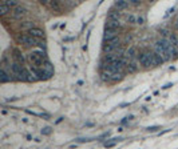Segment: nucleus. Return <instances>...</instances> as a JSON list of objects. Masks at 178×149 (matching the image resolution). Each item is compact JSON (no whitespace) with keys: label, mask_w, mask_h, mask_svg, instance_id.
<instances>
[{"label":"nucleus","mask_w":178,"mask_h":149,"mask_svg":"<svg viewBox=\"0 0 178 149\" xmlns=\"http://www.w3.org/2000/svg\"><path fill=\"white\" fill-rule=\"evenodd\" d=\"M16 39H17V42L21 43V44H24V46H28V47H31V46H32V47L34 46H40V47L44 48V43H42L39 39H35V37H32V36H30L27 33L17 35Z\"/></svg>","instance_id":"1"},{"label":"nucleus","mask_w":178,"mask_h":149,"mask_svg":"<svg viewBox=\"0 0 178 149\" xmlns=\"http://www.w3.org/2000/svg\"><path fill=\"white\" fill-rule=\"evenodd\" d=\"M28 59H30V61L32 63V65H35V67H42L43 63L47 60V59H46V55H44L43 51L31 52L30 56H28Z\"/></svg>","instance_id":"2"},{"label":"nucleus","mask_w":178,"mask_h":149,"mask_svg":"<svg viewBox=\"0 0 178 149\" xmlns=\"http://www.w3.org/2000/svg\"><path fill=\"white\" fill-rule=\"evenodd\" d=\"M158 43L163 47V49L167 52V55H169V57H170V59L177 56L176 48H174V46H173V43L170 42V39H169V37H163V39H161V40H158Z\"/></svg>","instance_id":"3"},{"label":"nucleus","mask_w":178,"mask_h":149,"mask_svg":"<svg viewBox=\"0 0 178 149\" xmlns=\"http://www.w3.org/2000/svg\"><path fill=\"white\" fill-rule=\"evenodd\" d=\"M139 63H141V65L145 67V68H149V67H151V65H155L154 64V53H151V52L141 53Z\"/></svg>","instance_id":"4"},{"label":"nucleus","mask_w":178,"mask_h":149,"mask_svg":"<svg viewBox=\"0 0 178 149\" xmlns=\"http://www.w3.org/2000/svg\"><path fill=\"white\" fill-rule=\"evenodd\" d=\"M119 37L117 39H114V40H111V42H109L107 44H105V47H103V51L107 53V55H111V53H114V51L119 47Z\"/></svg>","instance_id":"5"},{"label":"nucleus","mask_w":178,"mask_h":149,"mask_svg":"<svg viewBox=\"0 0 178 149\" xmlns=\"http://www.w3.org/2000/svg\"><path fill=\"white\" fill-rule=\"evenodd\" d=\"M11 71H12V75L17 76V79L21 80V76H23V72H24L23 64H19V63H12V64H11Z\"/></svg>","instance_id":"6"},{"label":"nucleus","mask_w":178,"mask_h":149,"mask_svg":"<svg viewBox=\"0 0 178 149\" xmlns=\"http://www.w3.org/2000/svg\"><path fill=\"white\" fill-rule=\"evenodd\" d=\"M154 53H157V55H159V56H161V57L165 61H169V60H170V57H169L167 52L165 51L163 47H162V46H161V44H159L158 42L155 43V46H154Z\"/></svg>","instance_id":"7"},{"label":"nucleus","mask_w":178,"mask_h":149,"mask_svg":"<svg viewBox=\"0 0 178 149\" xmlns=\"http://www.w3.org/2000/svg\"><path fill=\"white\" fill-rule=\"evenodd\" d=\"M118 37V29H106L105 31V35H103V39L105 42H111V40L117 39Z\"/></svg>","instance_id":"8"},{"label":"nucleus","mask_w":178,"mask_h":149,"mask_svg":"<svg viewBox=\"0 0 178 149\" xmlns=\"http://www.w3.org/2000/svg\"><path fill=\"white\" fill-rule=\"evenodd\" d=\"M27 35L32 36V37H35V39H39V40L44 37V32L42 29H39V28H32V29L27 31Z\"/></svg>","instance_id":"9"},{"label":"nucleus","mask_w":178,"mask_h":149,"mask_svg":"<svg viewBox=\"0 0 178 149\" xmlns=\"http://www.w3.org/2000/svg\"><path fill=\"white\" fill-rule=\"evenodd\" d=\"M40 68H42L44 72H46L48 77H51L52 73H54V68H52V64H51V63L48 61V60H46V61L43 63V65L40 67Z\"/></svg>","instance_id":"10"},{"label":"nucleus","mask_w":178,"mask_h":149,"mask_svg":"<svg viewBox=\"0 0 178 149\" xmlns=\"http://www.w3.org/2000/svg\"><path fill=\"white\" fill-rule=\"evenodd\" d=\"M26 12H27V10H26V8L17 6V7H15V10L12 11V16L16 17V19H20L21 16L26 15Z\"/></svg>","instance_id":"11"},{"label":"nucleus","mask_w":178,"mask_h":149,"mask_svg":"<svg viewBox=\"0 0 178 149\" xmlns=\"http://www.w3.org/2000/svg\"><path fill=\"white\" fill-rule=\"evenodd\" d=\"M12 57L15 59V63H19V64H24V56H23V53H21L19 49H14L12 51Z\"/></svg>","instance_id":"12"},{"label":"nucleus","mask_w":178,"mask_h":149,"mask_svg":"<svg viewBox=\"0 0 178 149\" xmlns=\"http://www.w3.org/2000/svg\"><path fill=\"white\" fill-rule=\"evenodd\" d=\"M121 23L119 20H107L106 21V29H118L121 28Z\"/></svg>","instance_id":"13"},{"label":"nucleus","mask_w":178,"mask_h":149,"mask_svg":"<svg viewBox=\"0 0 178 149\" xmlns=\"http://www.w3.org/2000/svg\"><path fill=\"white\" fill-rule=\"evenodd\" d=\"M12 77H11V75H8L7 73V71L6 69H0V83H8V81H11Z\"/></svg>","instance_id":"14"},{"label":"nucleus","mask_w":178,"mask_h":149,"mask_svg":"<svg viewBox=\"0 0 178 149\" xmlns=\"http://www.w3.org/2000/svg\"><path fill=\"white\" fill-rule=\"evenodd\" d=\"M137 69H138L137 61H135V60L129 61V64H127V71H129V73H134V72H137Z\"/></svg>","instance_id":"15"},{"label":"nucleus","mask_w":178,"mask_h":149,"mask_svg":"<svg viewBox=\"0 0 178 149\" xmlns=\"http://www.w3.org/2000/svg\"><path fill=\"white\" fill-rule=\"evenodd\" d=\"M135 53H137V51H135V48L134 47H130L127 49V52H126V56H127V59L129 60H135Z\"/></svg>","instance_id":"16"},{"label":"nucleus","mask_w":178,"mask_h":149,"mask_svg":"<svg viewBox=\"0 0 178 149\" xmlns=\"http://www.w3.org/2000/svg\"><path fill=\"white\" fill-rule=\"evenodd\" d=\"M169 39H170V42L173 43V46H174V48H176V53H177V56H178V36L174 35V33H171L170 36H169Z\"/></svg>","instance_id":"17"},{"label":"nucleus","mask_w":178,"mask_h":149,"mask_svg":"<svg viewBox=\"0 0 178 149\" xmlns=\"http://www.w3.org/2000/svg\"><path fill=\"white\" fill-rule=\"evenodd\" d=\"M10 10H11V7H8L6 4V2L0 3V15H6L7 12H10Z\"/></svg>","instance_id":"18"},{"label":"nucleus","mask_w":178,"mask_h":149,"mask_svg":"<svg viewBox=\"0 0 178 149\" xmlns=\"http://www.w3.org/2000/svg\"><path fill=\"white\" fill-rule=\"evenodd\" d=\"M129 4H130V2H126V0H119V2L115 3V7H117L118 10H123V8L129 7Z\"/></svg>","instance_id":"19"},{"label":"nucleus","mask_w":178,"mask_h":149,"mask_svg":"<svg viewBox=\"0 0 178 149\" xmlns=\"http://www.w3.org/2000/svg\"><path fill=\"white\" fill-rule=\"evenodd\" d=\"M119 16H121V13L117 12V11H111V13L109 15L107 20H119Z\"/></svg>","instance_id":"20"},{"label":"nucleus","mask_w":178,"mask_h":149,"mask_svg":"<svg viewBox=\"0 0 178 149\" xmlns=\"http://www.w3.org/2000/svg\"><path fill=\"white\" fill-rule=\"evenodd\" d=\"M126 20H127V23H130V24H137V15L129 13L126 16Z\"/></svg>","instance_id":"21"},{"label":"nucleus","mask_w":178,"mask_h":149,"mask_svg":"<svg viewBox=\"0 0 178 149\" xmlns=\"http://www.w3.org/2000/svg\"><path fill=\"white\" fill-rule=\"evenodd\" d=\"M21 28H24V29L30 31V29L35 28V24L32 23V21H24V23H21Z\"/></svg>","instance_id":"22"},{"label":"nucleus","mask_w":178,"mask_h":149,"mask_svg":"<svg viewBox=\"0 0 178 149\" xmlns=\"http://www.w3.org/2000/svg\"><path fill=\"white\" fill-rule=\"evenodd\" d=\"M48 6H50L52 10L56 11V12L60 11V4H59V2H50V3H48Z\"/></svg>","instance_id":"23"},{"label":"nucleus","mask_w":178,"mask_h":149,"mask_svg":"<svg viewBox=\"0 0 178 149\" xmlns=\"http://www.w3.org/2000/svg\"><path fill=\"white\" fill-rule=\"evenodd\" d=\"M153 53H154V52H153ZM162 63H165L163 59L159 56V55H157V53H154V64H155V65H159V64H162Z\"/></svg>","instance_id":"24"},{"label":"nucleus","mask_w":178,"mask_h":149,"mask_svg":"<svg viewBox=\"0 0 178 149\" xmlns=\"http://www.w3.org/2000/svg\"><path fill=\"white\" fill-rule=\"evenodd\" d=\"M145 23V15H137V24H139V25H142Z\"/></svg>","instance_id":"25"},{"label":"nucleus","mask_w":178,"mask_h":149,"mask_svg":"<svg viewBox=\"0 0 178 149\" xmlns=\"http://www.w3.org/2000/svg\"><path fill=\"white\" fill-rule=\"evenodd\" d=\"M42 133L43 134H50L51 133V128H48V126H47V128H43L42 129Z\"/></svg>","instance_id":"26"},{"label":"nucleus","mask_w":178,"mask_h":149,"mask_svg":"<svg viewBox=\"0 0 178 149\" xmlns=\"http://www.w3.org/2000/svg\"><path fill=\"white\" fill-rule=\"evenodd\" d=\"M157 129H159V126H149V128H148L149 132H155Z\"/></svg>","instance_id":"27"},{"label":"nucleus","mask_w":178,"mask_h":149,"mask_svg":"<svg viewBox=\"0 0 178 149\" xmlns=\"http://www.w3.org/2000/svg\"><path fill=\"white\" fill-rule=\"evenodd\" d=\"M130 4H134V6H138V4H141V2H139V0H131Z\"/></svg>","instance_id":"28"},{"label":"nucleus","mask_w":178,"mask_h":149,"mask_svg":"<svg viewBox=\"0 0 178 149\" xmlns=\"http://www.w3.org/2000/svg\"><path fill=\"white\" fill-rule=\"evenodd\" d=\"M170 87H173V84H166V85H163V87H162V89H167Z\"/></svg>","instance_id":"29"}]
</instances>
